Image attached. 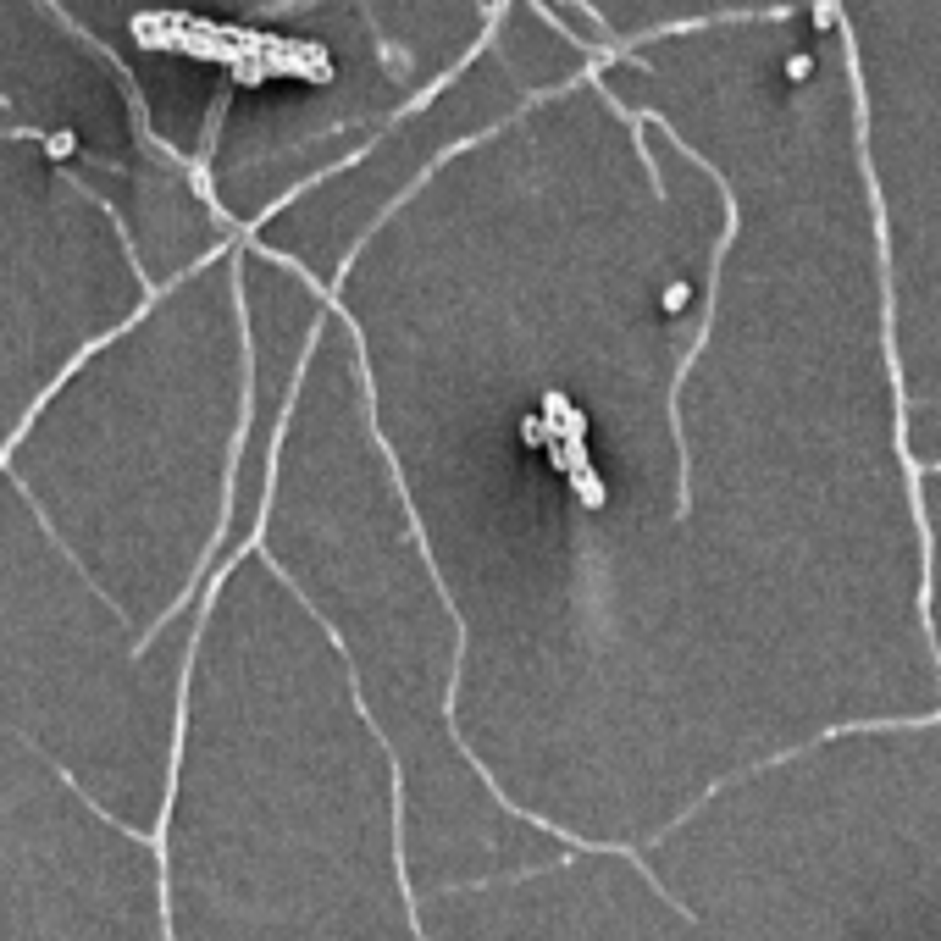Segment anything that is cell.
Returning <instances> with one entry per match:
<instances>
[{
	"mask_svg": "<svg viewBox=\"0 0 941 941\" xmlns=\"http://www.w3.org/2000/svg\"><path fill=\"white\" fill-rule=\"evenodd\" d=\"M244 427L250 333L227 239L61 366L0 471L139 648H161L227 554Z\"/></svg>",
	"mask_w": 941,
	"mask_h": 941,
	"instance_id": "6da1fadb",
	"label": "cell"
},
{
	"mask_svg": "<svg viewBox=\"0 0 941 941\" xmlns=\"http://www.w3.org/2000/svg\"><path fill=\"white\" fill-rule=\"evenodd\" d=\"M133 89L144 139L200 183L227 100L322 67L349 0H45Z\"/></svg>",
	"mask_w": 941,
	"mask_h": 941,
	"instance_id": "5b68a950",
	"label": "cell"
},
{
	"mask_svg": "<svg viewBox=\"0 0 941 941\" xmlns=\"http://www.w3.org/2000/svg\"><path fill=\"white\" fill-rule=\"evenodd\" d=\"M144 294L117 211L67 155L0 122V454L61 366Z\"/></svg>",
	"mask_w": 941,
	"mask_h": 941,
	"instance_id": "3957f363",
	"label": "cell"
},
{
	"mask_svg": "<svg viewBox=\"0 0 941 941\" xmlns=\"http://www.w3.org/2000/svg\"><path fill=\"white\" fill-rule=\"evenodd\" d=\"M875 205L908 454L941 465V0H820Z\"/></svg>",
	"mask_w": 941,
	"mask_h": 941,
	"instance_id": "7a4b0ae2",
	"label": "cell"
},
{
	"mask_svg": "<svg viewBox=\"0 0 941 941\" xmlns=\"http://www.w3.org/2000/svg\"><path fill=\"white\" fill-rule=\"evenodd\" d=\"M560 17H571L593 45H632L648 34L698 23H731V17H787L820 0H548Z\"/></svg>",
	"mask_w": 941,
	"mask_h": 941,
	"instance_id": "8992f818",
	"label": "cell"
},
{
	"mask_svg": "<svg viewBox=\"0 0 941 941\" xmlns=\"http://www.w3.org/2000/svg\"><path fill=\"white\" fill-rule=\"evenodd\" d=\"M0 122L28 128L117 211L144 283L183 272L227 233L200 183L144 139L122 72L45 0H0Z\"/></svg>",
	"mask_w": 941,
	"mask_h": 941,
	"instance_id": "277c9868",
	"label": "cell"
}]
</instances>
